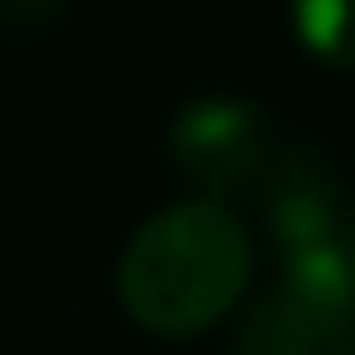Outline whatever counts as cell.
Listing matches in <instances>:
<instances>
[{
  "label": "cell",
  "mask_w": 355,
  "mask_h": 355,
  "mask_svg": "<svg viewBox=\"0 0 355 355\" xmlns=\"http://www.w3.org/2000/svg\"><path fill=\"white\" fill-rule=\"evenodd\" d=\"M231 355H355V318L275 281L250 293V306L237 312Z\"/></svg>",
  "instance_id": "4"
},
{
  "label": "cell",
  "mask_w": 355,
  "mask_h": 355,
  "mask_svg": "<svg viewBox=\"0 0 355 355\" xmlns=\"http://www.w3.org/2000/svg\"><path fill=\"white\" fill-rule=\"evenodd\" d=\"M287 19H293V37L312 62L355 75V0H293Z\"/></svg>",
  "instance_id": "6"
},
{
  "label": "cell",
  "mask_w": 355,
  "mask_h": 355,
  "mask_svg": "<svg viewBox=\"0 0 355 355\" xmlns=\"http://www.w3.org/2000/svg\"><path fill=\"white\" fill-rule=\"evenodd\" d=\"M281 281L300 287L306 300H318V306L355 318V218L343 225V237H331V243H318L306 256H287L281 262Z\"/></svg>",
  "instance_id": "5"
},
{
  "label": "cell",
  "mask_w": 355,
  "mask_h": 355,
  "mask_svg": "<svg viewBox=\"0 0 355 355\" xmlns=\"http://www.w3.org/2000/svg\"><path fill=\"white\" fill-rule=\"evenodd\" d=\"M62 12H69V0H0V37H12V44L44 37Z\"/></svg>",
  "instance_id": "7"
},
{
  "label": "cell",
  "mask_w": 355,
  "mask_h": 355,
  "mask_svg": "<svg viewBox=\"0 0 355 355\" xmlns=\"http://www.w3.org/2000/svg\"><path fill=\"white\" fill-rule=\"evenodd\" d=\"M281 131L256 100L237 94H200L168 119V162L175 175L200 193V200H225V206H250L281 156Z\"/></svg>",
  "instance_id": "2"
},
{
  "label": "cell",
  "mask_w": 355,
  "mask_h": 355,
  "mask_svg": "<svg viewBox=\"0 0 355 355\" xmlns=\"http://www.w3.org/2000/svg\"><path fill=\"white\" fill-rule=\"evenodd\" d=\"M250 206H256L262 231L275 237L281 262H287V256H306V250H318V243H331V237H343V225L355 218L343 168H337L331 150H318L312 137H287V144H281L268 181H262V193H256Z\"/></svg>",
  "instance_id": "3"
},
{
  "label": "cell",
  "mask_w": 355,
  "mask_h": 355,
  "mask_svg": "<svg viewBox=\"0 0 355 355\" xmlns=\"http://www.w3.org/2000/svg\"><path fill=\"white\" fill-rule=\"evenodd\" d=\"M256 231L225 200H168L119 250L112 287L125 318L156 343H193L250 306Z\"/></svg>",
  "instance_id": "1"
}]
</instances>
